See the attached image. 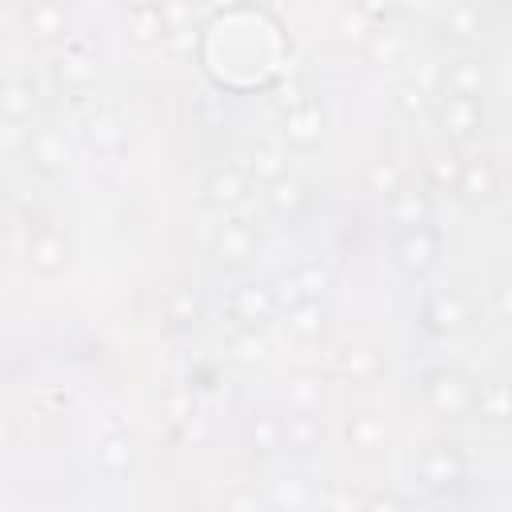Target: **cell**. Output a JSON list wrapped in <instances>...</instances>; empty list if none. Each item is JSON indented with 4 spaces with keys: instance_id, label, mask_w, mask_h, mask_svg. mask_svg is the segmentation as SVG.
<instances>
[{
    "instance_id": "6da1fadb",
    "label": "cell",
    "mask_w": 512,
    "mask_h": 512,
    "mask_svg": "<svg viewBox=\"0 0 512 512\" xmlns=\"http://www.w3.org/2000/svg\"><path fill=\"white\" fill-rule=\"evenodd\" d=\"M472 392H476V384L460 368H436L424 376V400L440 420L472 416Z\"/></svg>"
},
{
    "instance_id": "7a4b0ae2",
    "label": "cell",
    "mask_w": 512,
    "mask_h": 512,
    "mask_svg": "<svg viewBox=\"0 0 512 512\" xmlns=\"http://www.w3.org/2000/svg\"><path fill=\"white\" fill-rule=\"evenodd\" d=\"M440 248H444L440 232L424 220V224L400 228V236H396V244H392V256H396V268H400L408 280H420V276H428V272L436 268Z\"/></svg>"
},
{
    "instance_id": "3957f363",
    "label": "cell",
    "mask_w": 512,
    "mask_h": 512,
    "mask_svg": "<svg viewBox=\"0 0 512 512\" xmlns=\"http://www.w3.org/2000/svg\"><path fill=\"white\" fill-rule=\"evenodd\" d=\"M464 472H468L464 452H460L456 444H448V440H432V444H424L420 456H416V476H420L432 492L460 488V484H464Z\"/></svg>"
},
{
    "instance_id": "277c9868",
    "label": "cell",
    "mask_w": 512,
    "mask_h": 512,
    "mask_svg": "<svg viewBox=\"0 0 512 512\" xmlns=\"http://www.w3.org/2000/svg\"><path fill=\"white\" fill-rule=\"evenodd\" d=\"M468 320H472V308L452 288H432L424 296V304H420V324L432 336H456L460 328H468Z\"/></svg>"
},
{
    "instance_id": "5b68a950",
    "label": "cell",
    "mask_w": 512,
    "mask_h": 512,
    "mask_svg": "<svg viewBox=\"0 0 512 512\" xmlns=\"http://www.w3.org/2000/svg\"><path fill=\"white\" fill-rule=\"evenodd\" d=\"M276 296H272V284H260V280H244L228 292V316L240 324V328H264L272 316H276Z\"/></svg>"
},
{
    "instance_id": "8992f818",
    "label": "cell",
    "mask_w": 512,
    "mask_h": 512,
    "mask_svg": "<svg viewBox=\"0 0 512 512\" xmlns=\"http://www.w3.org/2000/svg\"><path fill=\"white\" fill-rule=\"evenodd\" d=\"M256 252H260V236L244 220H224L212 232V260L220 268H244L256 260Z\"/></svg>"
},
{
    "instance_id": "52a82bcc",
    "label": "cell",
    "mask_w": 512,
    "mask_h": 512,
    "mask_svg": "<svg viewBox=\"0 0 512 512\" xmlns=\"http://www.w3.org/2000/svg\"><path fill=\"white\" fill-rule=\"evenodd\" d=\"M24 156H28V168L36 176L56 180L64 172V164H68V140H64V132L56 124H40V128H32V136L24 144Z\"/></svg>"
},
{
    "instance_id": "ba28073f",
    "label": "cell",
    "mask_w": 512,
    "mask_h": 512,
    "mask_svg": "<svg viewBox=\"0 0 512 512\" xmlns=\"http://www.w3.org/2000/svg\"><path fill=\"white\" fill-rule=\"evenodd\" d=\"M436 124L448 140L464 144L472 136H480L484 128V100H468V96H444L436 104Z\"/></svg>"
},
{
    "instance_id": "9c48e42d",
    "label": "cell",
    "mask_w": 512,
    "mask_h": 512,
    "mask_svg": "<svg viewBox=\"0 0 512 512\" xmlns=\"http://www.w3.org/2000/svg\"><path fill=\"white\" fill-rule=\"evenodd\" d=\"M328 428L320 420V408H292V416H280V452L308 456L324 444Z\"/></svg>"
},
{
    "instance_id": "30bf717a",
    "label": "cell",
    "mask_w": 512,
    "mask_h": 512,
    "mask_svg": "<svg viewBox=\"0 0 512 512\" xmlns=\"http://www.w3.org/2000/svg\"><path fill=\"white\" fill-rule=\"evenodd\" d=\"M456 192L468 208H484L496 192H500V172L488 156H472L460 164V176H456Z\"/></svg>"
},
{
    "instance_id": "8fae6325",
    "label": "cell",
    "mask_w": 512,
    "mask_h": 512,
    "mask_svg": "<svg viewBox=\"0 0 512 512\" xmlns=\"http://www.w3.org/2000/svg\"><path fill=\"white\" fill-rule=\"evenodd\" d=\"M84 140H88V148L96 156H116L128 144V128H124V120H120L116 108L100 104V108H92L84 116Z\"/></svg>"
},
{
    "instance_id": "7c38bea8",
    "label": "cell",
    "mask_w": 512,
    "mask_h": 512,
    "mask_svg": "<svg viewBox=\"0 0 512 512\" xmlns=\"http://www.w3.org/2000/svg\"><path fill=\"white\" fill-rule=\"evenodd\" d=\"M28 268L36 276H60L68 268V240L52 228V224H40L32 236H28Z\"/></svg>"
},
{
    "instance_id": "4fadbf2b",
    "label": "cell",
    "mask_w": 512,
    "mask_h": 512,
    "mask_svg": "<svg viewBox=\"0 0 512 512\" xmlns=\"http://www.w3.org/2000/svg\"><path fill=\"white\" fill-rule=\"evenodd\" d=\"M264 200H268V208H272L284 224H292V220H300V216L308 212V204H312V188H308V180H300V176L284 172V176L268 180Z\"/></svg>"
},
{
    "instance_id": "5bb4252c",
    "label": "cell",
    "mask_w": 512,
    "mask_h": 512,
    "mask_svg": "<svg viewBox=\"0 0 512 512\" xmlns=\"http://www.w3.org/2000/svg\"><path fill=\"white\" fill-rule=\"evenodd\" d=\"M24 32L36 44H56L68 36V8L60 0H32L24 8Z\"/></svg>"
},
{
    "instance_id": "9a60e30c",
    "label": "cell",
    "mask_w": 512,
    "mask_h": 512,
    "mask_svg": "<svg viewBox=\"0 0 512 512\" xmlns=\"http://www.w3.org/2000/svg\"><path fill=\"white\" fill-rule=\"evenodd\" d=\"M248 200V176L240 168H212L208 180H204V204L216 208V212H232Z\"/></svg>"
},
{
    "instance_id": "2e32d148",
    "label": "cell",
    "mask_w": 512,
    "mask_h": 512,
    "mask_svg": "<svg viewBox=\"0 0 512 512\" xmlns=\"http://www.w3.org/2000/svg\"><path fill=\"white\" fill-rule=\"evenodd\" d=\"M320 132H324V116L316 108V100H304V104H292L280 120V136L288 140V148H316L320 144Z\"/></svg>"
},
{
    "instance_id": "e0dca14e",
    "label": "cell",
    "mask_w": 512,
    "mask_h": 512,
    "mask_svg": "<svg viewBox=\"0 0 512 512\" xmlns=\"http://www.w3.org/2000/svg\"><path fill=\"white\" fill-rule=\"evenodd\" d=\"M488 92V64L480 56H460L448 64L444 72V96H468V100H484Z\"/></svg>"
},
{
    "instance_id": "ac0fdd59",
    "label": "cell",
    "mask_w": 512,
    "mask_h": 512,
    "mask_svg": "<svg viewBox=\"0 0 512 512\" xmlns=\"http://www.w3.org/2000/svg\"><path fill=\"white\" fill-rule=\"evenodd\" d=\"M480 32H484V12L476 0H452L448 12L440 16V40L448 44H472L480 40Z\"/></svg>"
},
{
    "instance_id": "d6986e66",
    "label": "cell",
    "mask_w": 512,
    "mask_h": 512,
    "mask_svg": "<svg viewBox=\"0 0 512 512\" xmlns=\"http://www.w3.org/2000/svg\"><path fill=\"white\" fill-rule=\"evenodd\" d=\"M408 48H412V40H408V32L404 28H396V24H372V32L364 36V56L372 60V64H380V68H388V64H400L404 56H408Z\"/></svg>"
},
{
    "instance_id": "ffe728a7",
    "label": "cell",
    "mask_w": 512,
    "mask_h": 512,
    "mask_svg": "<svg viewBox=\"0 0 512 512\" xmlns=\"http://www.w3.org/2000/svg\"><path fill=\"white\" fill-rule=\"evenodd\" d=\"M40 96H36V84L24 80V76H12L0 84V120L8 124H28L32 112H36Z\"/></svg>"
},
{
    "instance_id": "44dd1931",
    "label": "cell",
    "mask_w": 512,
    "mask_h": 512,
    "mask_svg": "<svg viewBox=\"0 0 512 512\" xmlns=\"http://www.w3.org/2000/svg\"><path fill=\"white\" fill-rule=\"evenodd\" d=\"M388 216H392V224H400V228L424 224V220H432V196H428L424 188L400 184L396 192H388Z\"/></svg>"
},
{
    "instance_id": "7402d4cb",
    "label": "cell",
    "mask_w": 512,
    "mask_h": 512,
    "mask_svg": "<svg viewBox=\"0 0 512 512\" xmlns=\"http://www.w3.org/2000/svg\"><path fill=\"white\" fill-rule=\"evenodd\" d=\"M52 80L72 92V96H84L92 84H96V64L84 56V52H64L56 64H52Z\"/></svg>"
},
{
    "instance_id": "603a6c76",
    "label": "cell",
    "mask_w": 512,
    "mask_h": 512,
    "mask_svg": "<svg viewBox=\"0 0 512 512\" xmlns=\"http://www.w3.org/2000/svg\"><path fill=\"white\" fill-rule=\"evenodd\" d=\"M244 444L252 456H272L280 452V416L276 412H252L244 424Z\"/></svg>"
},
{
    "instance_id": "cb8c5ba5",
    "label": "cell",
    "mask_w": 512,
    "mask_h": 512,
    "mask_svg": "<svg viewBox=\"0 0 512 512\" xmlns=\"http://www.w3.org/2000/svg\"><path fill=\"white\" fill-rule=\"evenodd\" d=\"M160 40H164V24H160L156 4L132 8V12H128V44L140 48V52H156Z\"/></svg>"
},
{
    "instance_id": "d4e9b609",
    "label": "cell",
    "mask_w": 512,
    "mask_h": 512,
    "mask_svg": "<svg viewBox=\"0 0 512 512\" xmlns=\"http://www.w3.org/2000/svg\"><path fill=\"white\" fill-rule=\"evenodd\" d=\"M472 416H480L484 424H504L508 420V388L504 380H484L472 392Z\"/></svg>"
},
{
    "instance_id": "484cf974",
    "label": "cell",
    "mask_w": 512,
    "mask_h": 512,
    "mask_svg": "<svg viewBox=\"0 0 512 512\" xmlns=\"http://www.w3.org/2000/svg\"><path fill=\"white\" fill-rule=\"evenodd\" d=\"M324 328H328V312L320 300H300L288 308V332L296 340H320Z\"/></svg>"
},
{
    "instance_id": "4316f807",
    "label": "cell",
    "mask_w": 512,
    "mask_h": 512,
    "mask_svg": "<svg viewBox=\"0 0 512 512\" xmlns=\"http://www.w3.org/2000/svg\"><path fill=\"white\" fill-rule=\"evenodd\" d=\"M344 436H348V444H352L356 452H376V448H384L388 428H384L380 416H372V412H352L348 424H344Z\"/></svg>"
},
{
    "instance_id": "83f0119b",
    "label": "cell",
    "mask_w": 512,
    "mask_h": 512,
    "mask_svg": "<svg viewBox=\"0 0 512 512\" xmlns=\"http://www.w3.org/2000/svg\"><path fill=\"white\" fill-rule=\"evenodd\" d=\"M384 372V360H380V352L376 348H348L344 356H340V376L344 380H352V384H368V380H376Z\"/></svg>"
},
{
    "instance_id": "f1b7e54d",
    "label": "cell",
    "mask_w": 512,
    "mask_h": 512,
    "mask_svg": "<svg viewBox=\"0 0 512 512\" xmlns=\"http://www.w3.org/2000/svg\"><path fill=\"white\" fill-rule=\"evenodd\" d=\"M164 320L172 328H192L200 320V300H196V292L188 284L168 288V296H164Z\"/></svg>"
},
{
    "instance_id": "f546056e",
    "label": "cell",
    "mask_w": 512,
    "mask_h": 512,
    "mask_svg": "<svg viewBox=\"0 0 512 512\" xmlns=\"http://www.w3.org/2000/svg\"><path fill=\"white\" fill-rule=\"evenodd\" d=\"M96 464H100L104 472H112V476L128 472V468H132V440H128L124 432L100 436V444H96Z\"/></svg>"
},
{
    "instance_id": "4dcf8cb0",
    "label": "cell",
    "mask_w": 512,
    "mask_h": 512,
    "mask_svg": "<svg viewBox=\"0 0 512 512\" xmlns=\"http://www.w3.org/2000/svg\"><path fill=\"white\" fill-rule=\"evenodd\" d=\"M284 172H288L284 152H276V148H268V144H256V148H252V156H248V176H252V180L268 184V180H276V176H284Z\"/></svg>"
},
{
    "instance_id": "1f68e13d",
    "label": "cell",
    "mask_w": 512,
    "mask_h": 512,
    "mask_svg": "<svg viewBox=\"0 0 512 512\" xmlns=\"http://www.w3.org/2000/svg\"><path fill=\"white\" fill-rule=\"evenodd\" d=\"M392 104H396L408 120H416V116H424V112L432 108V96H428L424 84L412 80V84H396V88H392Z\"/></svg>"
},
{
    "instance_id": "d6a6232c",
    "label": "cell",
    "mask_w": 512,
    "mask_h": 512,
    "mask_svg": "<svg viewBox=\"0 0 512 512\" xmlns=\"http://www.w3.org/2000/svg\"><path fill=\"white\" fill-rule=\"evenodd\" d=\"M320 400H324L320 376L300 372V376H292V380H288V408H320Z\"/></svg>"
},
{
    "instance_id": "836d02e7",
    "label": "cell",
    "mask_w": 512,
    "mask_h": 512,
    "mask_svg": "<svg viewBox=\"0 0 512 512\" xmlns=\"http://www.w3.org/2000/svg\"><path fill=\"white\" fill-rule=\"evenodd\" d=\"M156 12H160L164 32L196 28V0H156Z\"/></svg>"
},
{
    "instance_id": "e575fe53",
    "label": "cell",
    "mask_w": 512,
    "mask_h": 512,
    "mask_svg": "<svg viewBox=\"0 0 512 512\" xmlns=\"http://www.w3.org/2000/svg\"><path fill=\"white\" fill-rule=\"evenodd\" d=\"M292 280H296V288L304 292V300H320L324 288H328V272H324L320 264H300V268H292Z\"/></svg>"
},
{
    "instance_id": "d590c367",
    "label": "cell",
    "mask_w": 512,
    "mask_h": 512,
    "mask_svg": "<svg viewBox=\"0 0 512 512\" xmlns=\"http://www.w3.org/2000/svg\"><path fill=\"white\" fill-rule=\"evenodd\" d=\"M364 180H368V188H372V192H380V196H388V192H396V188L404 184V180H400V168H396L392 160H376V164L368 168V176H364Z\"/></svg>"
},
{
    "instance_id": "8d00e7d4",
    "label": "cell",
    "mask_w": 512,
    "mask_h": 512,
    "mask_svg": "<svg viewBox=\"0 0 512 512\" xmlns=\"http://www.w3.org/2000/svg\"><path fill=\"white\" fill-rule=\"evenodd\" d=\"M348 8H356V12L368 16L372 24H384V20L400 8V0H348Z\"/></svg>"
},
{
    "instance_id": "74e56055",
    "label": "cell",
    "mask_w": 512,
    "mask_h": 512,
    "mask_svg": "<svg viewBox=\"0 0 512 512\" xmlns=\"http://www.w3.org/2000/svg\"><path fill=\"white\" fill-rule=\"evenodd\" d=\"M460 156H440L428 172H432V184H440V188H456V176H460Z\"/></svg>"
},
{
    "instance_id": "f35d334b",
    "label": "cell",
    "mask_w": 512,
    "mask_h": 512,
    "mask_svg": "<svg viewBox=\"0 0 512 512\" xmlns=\"http://www.w3.org/2000/svg\"><path fill=\"white\" fill-rule=\"evenodd\" d=\"M164 408H168V424H172V428H180V424H184V416L192 412V392L172 388V392H168V400H164Z\"/></svg>"
},
{
    "instance_id": "ab89813d",
    "label": "cell",
    "mask_w": 512,
    "mask_h": 512,
    "mask_svg": "<svg viewBox=\"0 0 512 512\" xmlns=\"http://www.w3.org/2000/svg\"><path fill=\"white\" fill-rule=\"evenodd\" d=\"M192 44H196V28H176V32H164V40H160V48L172 56H188Z\"/></svg>"
},
{
    "instance_id": "60d3db41",
    "label": "cell",
    "mask_w": 512,
    "mask_h": 512,
    "mask_svg": "<svg viewBox=\"0 0 512 512\" xmlns=\"http://www.w3.org/2000/svg\"><path fill=\"white\" fill-rule=\"evenodd\" d=\"M24 144H28L24 124H8V120H0V152H4V156H12V152H20Z\"/></svg>"
},
{
    "instance_id": "b9f144b4",
    "label": "cell",
    "mask_w": 512,
    "mask_h": 512,
    "mask_svg": "<svg viewBox=\"0 0 512 512\" xmlns=\"http://www.w3.org/2000/svg\"><path fill=\"white\" fill-rule=\"evenodd\" d=\"M236 348H240V352H236L240 360H260V356H264V344L256 340L252 328H244V336H236Z\"/></svg>"
},
{
    "instance_id": "7bdbcfd3",
    "label": "cell",
    "mask_w": 512,
    "mask_h": 512,
    "mask_svg": "<svg viewBox=\"0 0 512 512\" xmlns=\"http://www.w3.org/2000/svg\"><path fill=\"white\" fill-rule=\"evenodd\" d=\"M364 508L368 512H396V508H408V500L404 496H392V492H380V496H368Z\"/></svg>"
},
{
    "instance_id": "ee69618b",
    "label": "cell",
    "mask_w": 512,
    "mask_h": 512,
    "mask_svg": "<svg viewBox=\"0 0 512 512\" xmlns=\"http://www.w3.org/2000/svg\"><path fill=\"white\" fill-rule=\"evenodd\" d=\"M276 500H280V504H308V492H304V488L292 480V484H280Z\"/></svg>"
},
{
    "instance_id": "f6af8a7d",
    "label": "cell",
    "mask_w": 512,
    "mask_h": 512,
    "mask_svg": "<svg viewBox=\"0 0 512 512\" xmlns=\"http://www.w3.org/2000/svg\"><path fill=\"white\" fill-rule=\"evenodd\" d=\"M224 504H228V508H260L264 500H260L256 492H228V496H224Z\"/></svg>"
},
{
    "instance_id": "bcb514c9",
    "label": "cell",
    "mask_w": 512,
    "mask_h": 512,
    "mask_svg": "<svg viewBox=\"0 0 512 512\" xmlns=\"http://www.w3.org/2000/svg\"><path fill=\"white\" fill-rule=\"evenodd\" d=\"M320 504H332V508H352L356 500L348 492H320Z\"/></svg>"
},
{
    "instance_id": "7dc6e473",
    "label": "cell",
    "mask_w": 512,
    "mask_h": 512,
    "mask_svg": "<svg viewBox=\"0 0 512 512\" xmlns=\"http://www.w3.org/2000/svg\"><path fill=\"white\" fill-rule=\"evenodd\" d=\"M12 440H16V428H12V420H8L4 412H0V452H4V448H8Z\"/></svg>"
},
{
    "instance_id": "c3c4849f",
    "label": "cell",
    "mask_w": 512,
    "mask_h": 512,
    "mask_svg": "<svg viewBox=\"0 0 512 512\" xmlns=\"http://www.w3.org/2000/svg\"><path fill=\"white\" fill-rule=\"evenodd\" d=\"M496 312H500V320H508V288L504 284H496Z\"/></svg>"
},
{
    "instance_id": "681fc988",
    "label": "cell",
    "mask_w": 512,
    "mask_h": 512,
    "mask_svg": "<svg viewBox=\"0 0 512 512\" xmlns=\"http://www.w3.org/2000/svg\"><path fill=\"white\" fill-rule=\"evenodd\" d=\"M144 4H156V0H132V8H144Z\"/></svg>"
},
{
    "instance_id": "f907efd6",
    "label": "cell",
    "mask_w": 512,
    "mask_h": 512,
    "mask_svg": "<svg viewBox=\"0 0 512 512\" xmlns=\"http://www.w3.org/2000/svg\"><path fill=\"white\" fill-rule=\"evenodd\" d=\"M212 4H236V0H212Z\"/></svg>"
}]
</instances>
